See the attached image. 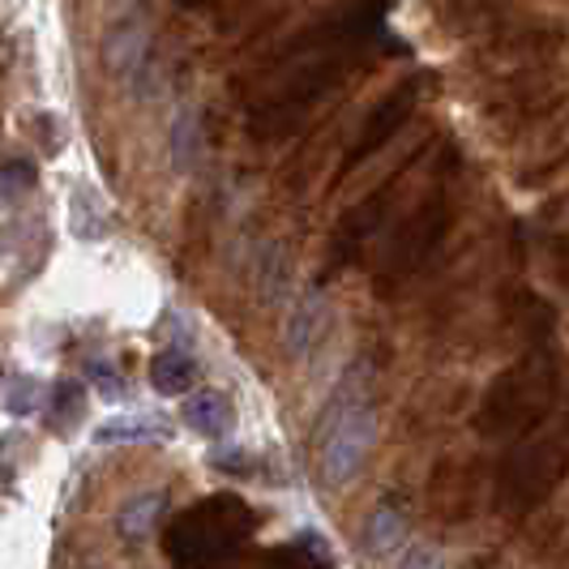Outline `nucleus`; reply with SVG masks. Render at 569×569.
<instances>
[{
    "instance_id": "nucleus-1",
    "label": "nucleus",
    "mask_w": 569,
    "mask_h": 569,
    "mask_svg": "<svg viewBox=\"0 0 569 569\" xmlns=\"http://www.w3.org/2000/svg\"><path fill=\"white\" fill-rule=\"evenodd\" d=\"M390 0H347L305 27L270 64V86L249 108V129L257 142H279L296 133L309 112H317L330 94H339L365 64L369 52L386 43Z\"/></svg>"
},
{
    "instance_id": "nucleus-2",
    "label": "nucleus",
    "mask_w": 569,
    "mask_h": 569,
    "mask_svg": "<svg viewBox=\"0 0 569 569\" xmlns=\"http://www.w3.org/2000/svg\"><path fill=\"white\" fill-rule=\"evenodd\" d=\"M557 402H561V360L548 347H531L488 381L471 425L488 441H513L540 428L548 416H557Z\"/></svg>"
},
{
    "instance_id": "nucleus-3",
    "label": "nucleus",
    "mask_w": 569,
    "mask_h": 569,
    "mask_svg": "<svg viewBox=\"0 0 569 569\" xmlns=\"http://www.w3.org/2000/svg\"><path fill=\"white\" fill-rule=\"evenodd\" d=\"M569 480V416H548L540 428L513 437L510 455L501 458L492 501L497 513L522 522L552 501V492Z\"/></svg>"
},
{
    "instance_id": "nucleus-4",
    "label": "nucleus",
    "mask_w": 569,
    "mask_h": 569,
    "mask_svg": "<svg viewBox=\"0 0 569 569\" xmlns=\"http://www.w3.org/2000/svg\"><path fill=\"white\" fill-rule=\"evenodd\" d=\"M261 518L236 492H210L176 513L163 531V557L171 566H223L257 536Z\"/></svg>"
},
{
    "instance_id": "nucleus-5",
    "label": "nucleus",
    "mask_w": 569,
    "mask_h": 569,
    "mask_svg": "<svg viewBox=\"0 0 569 569\" xmlns=\"http://www.w3.org/2000/svg\"><path fill=\"white\" fill-rule=\"evenodd\" d=\"M377 441V416H372V399L360 381V369H351L339 381L330 411L321 416L317 428V471L330 488L351 485L372 455Z\"/></svg>"
},
{
    "instance_id": "nucleus-6",
    "label": "nucleus",
    "mask_w": 569,
    "mask_h": 569,
    "mask_svg": "<svg viewBox=\"0 0 569 569\" xmlns=\"http://www.w3.org/2000/svg\"><path fill=\"white\" fill-rule=\"evenodd\" d=\"M450 223H455V193H450V180L437 176L425 189V198L399 219V228L386 236L381 257H377V279H372L377 291L395 296L399 287L411 283L428 266V257L441 249Z\"/></svg>"
},
{
    "instance_id": "nucleus-7",
    "label": "nucleus",
    "mask_w": 569,
    "mask_h": 569,
    "mask_svg": "<svg viewBox=\"0 0 569 569\" xmlns=\"http://www.w3.org/2000/svg\"><path fill=\"white\" fill-rule=\"evenodd\" d=\"M428 82H432L428 73H411V78H402L399 86H390V90L372 103V112L365 116L360 129H356V142L347 146V154H342L339 180H347L356 168H365L372 154H381L386 146L399 138V129H407V120L420 108Z\"/></svg>"
},
{
    "instance_id": "nucleus-8",
    "label": "nucleus",
    "mask_w": 569,
    "mask_h": 569,
    "mask_svg": "<svg viewBox=\"0 0 569 569\" xmlns=\"http://www.w3.org/2000/svg\"><path fill=\"white\" fill-rule=\"evenodd\" d=\"M402 180H407V168H399L395 176H386V184H381L377 193H369V198L360 201V206H351V210L342 214L339 223H335V240H330V257H326L330 274H335V270H342L347 261H356V257L369 249L372 236L386 228L390 210L399 206Z\"/></svg>"
},
{
    "instance_id": "nucleus-9",
    "label": "nucleus",
    "mask_w": 569,
    "mask_h": 569,
    "mask_svg": "<svg viewBox=\"0 0 569 569\" xmlns=\"http://www.w3.org/2000/svg\"><path fill=\"white\" fill-rule=\"evenodd\" d=\"M326 335H330V305H326V296L321 291L296 296V305H291L283 326L287 356L291 360H309L317 347L326 342Z\"/></svg>"
},
{
    "instance_id": "nucleus-10",
    "label": "nucleus",
    "mask_w": 569,
    "mask_h": 569,
    "mask_svg": "<svg viewBox=\"0 0 569 569\" xmlns=\"http://www.w3.org/2000/svg\"><path fill=\"white\" fill-rule=\"evenodd\" d=\"M402 543H407V501L390 492V497H381L369 513L365 552H369V557H395Z\"/></svg>"
},
{
    "instance_id": "nucleus-11",
    "label": "nucleus",
    "mask_w": 569,
    "mask_h": 569,
    "mask_svg": "<svg viewBox=\"0 0 569 569\" xmlns=\"http://www.w3.org/2000/svg\"><path fill=\"white\" fill-rule=\"evenodd\" d=\"M171 437L176 428L163 416H146V411L112 416L94 428V446H142V441H171Z\"/></svg>"
},
{
    "instance_id": "nucleus-12",
    "label": "nucleus",
    "mask_w": 569,
    "mask_h": 569,
    "mask_svg": "<svg viewBox=\"0 0 569 569\" xmlns=\"http://www.w3.org/2000/svg\"><path fill=\"white\" fill-rule=\"evenodd\" d=\"M184 425L210 441H219L236 428V407L223 390H193V395H184Z\"/></svg>"
},
{
    "instance_id": "nucleus-13",
    "label": "nucleus",
    "mask_w": 569,
    "mask_h": 569,
    "mask_svg": "<svg viewBox=\"0 0 569 569\" xmlns=\"http://www.w3.org/2000/svg\"><path fill=\"white\" fill-rule=\"evenodd\" d=\"M198 360L189 356V351H159L154 360H150V386H154V395H163V399H180V395H193L198 390Z\"/></svg>"
},
{
    "instance_id": "nucleus-14",
    "label": "nucleus",
    "mask_w": 569,
    "mask_h": 569,
    "mask_svg": "<svg viewBox=\"0 0 569 569\" xmlns=\"http://www.w3.org/2000/svg\"><path fill=\"white\" fill-rule=\"evenodd\" d=\"M163 506H168V497L163 492H142V497H129L120 513H116V531H120V540L124 543H142L150 531H154V522L163 518Z\"/></svg>"
},
{
    "instance_id": "nucleus-15",
    "label": "nucleus",
    "mask_w": 569,
    "mask_h": 569,
    "mask_svg": "<svg viewBox=\"0 0 569 569\" xmlns=\"http://www.w3.org/2000/svg\"><path fill=\"white\" fill-rule=\"evenodd\" d=\"M103 57L112 64V73H133V69H142L146 57H150V39H146L142 22H120V27L108 34V43H103Z\"/></svg>"
},
{
    "instance_id": "nucleus-16",
    "label": "nucleus",
    "mask_w": 569,
    "mask_h": 569,
    "mask_svg": "<svg viewBox=\"0 0 569 569\" xmlns=\"http://www.w3.org/2000/svg\"><path fill=\"white\" fill-rule=\"evenodd\" d=\"M4 411L18 420L48 411V386L34 372H9L4 377Z\"/></svg>"
},
{
    "instance_id": "nucleus-17",
    "label": "nucleus",
    "mask_w": 569,
    "mask_h": 569,
    "mask_svg": "<svg viewBox=\"0 0 569 569\" xmlns=\"http://www.w3.org/2000/svg\"><path fill=\"white\" fill-rule=\"evenodd\" d=\"M168 154H171V168L176 171H193L201 154V129H198V112L193 108H180L176 120L168 129Z\"/></svg>"
},
{
    "instance_id": "nucleus-18",
    "label": "nucleus",
    "mask_w": 569,
    "mask_h": 569,
    "mask_svg": "<svg viewBox=\"0 0 569 569\" xmlns=\"http://www.w3.org/2000/svg\"><path fill=\"white\" fill-rule=\"evenodd\" d=\"M86 416V386L82 381H60L57 390H52V399H48V428L52 432H73V428L82 425Z\"/></svg>"
},
{
    "instance_id": "nucleus-19",
    "label": "nucleus",
    "mask_w": 569,
    "mask_h": 569,
    "mask_svg": "<svg viewBox=\"0 0 569 569\" xmlns=\"http://www.w3.org/2000/svg\"><path fill=\"white\" fill-rule=\"evenodd\" d=\"M266 561H274V566H330V548L317 531H300L287 548L270 552Z\"/></svg>"
},
{
    "instance_id": "nucleus-20",
    "label": "nucleus",
    "mask_w": 569,
    "mask_h": 569,
    "mask_svg": "<svg viewBox=\"0 0 569 569\" xmlns=\"http://www.w3.org/2000/svg\"><path fill=\"white\" fill-rule=\"evenodd\" d=\"M73 236L78 240H103L108 236V219L99 214V206H90L86 189H78V198H73Z\"/></svg>"
},
{
    "instance_id": "nucleus-21",
    "label": "nucleus",
    "mask_w": 569,
    "mask_h": 569,
    "mask_svg": "<svg viewBox=\"0 0 569 569\" xmlns=\"http://www.w3.org/2000/svg\"><path fill=\"white\" fill-rule=\"evenodd\" d=\"M34 180H39V171H34L30 159H9V163H4V176H0L4 206H13L18 198H27L30 189H34Z\"/></svg>"
},
{
    "instance_id": "nucleus-22",
    "label": "nucleus",
    "mask_w": 569,
    "mask_h": 569,
    "mask_svg": "<svg viewBox=\"0 0 569 569\" xmlns=\"http://www.w3.org/2000/svg\"><path fill=\"white\" fill-rule=\"evenodd\" d=\"M86 372H90V381H94V390H99V399H103V402H120V399H124V381L116 377L112 365H99V360H94V365H90Z\"/></svg>"
},
{
    "instance_id": "nucleus-23",
    "label": "nucleus",
    "mask_w": 569,
    "mask_h": 569,
    "mask_svg": "<svg viewBox=\"0 0 569 569\" xmlns=\"http://www.w3.org/2000/svg\"><path fill=\"white\" fill-rule=\"evenodd\" d=\"M552 270H557V279L569 283V236H561V240L552 244Z\"/></svg>"
},
{
    "instance_id": "nucleus-24",
    "label": "nucleus",
    "mask_w": 569,
    "mask_h": 569,
    "mask_svg": "<svg viewBox=\"0 0 569 569\" xmlns=\"http://www.w3.org/2000/svg\"><path fill=\"white\" fill-rule=\"evenodd\" d=\"M402 561L407 566H441V557H432V552H407Z\"/></svg>"
},
{
    "instance_id": "nucleus-25",
    "label": "nucleus",
    "mask_w": 569,
    "mask_h": 569,
    "mask_svg": "<svg viewBox=\"0 0 569 569\" xmlns=\"http://www.w3.org/2000/svg\"><path fill=\"white\" fill-rule=\"evenodd\" d=\"M180 4H184V9H198V4H206V0H180Z\"/></svg>"
}]
</instances>
